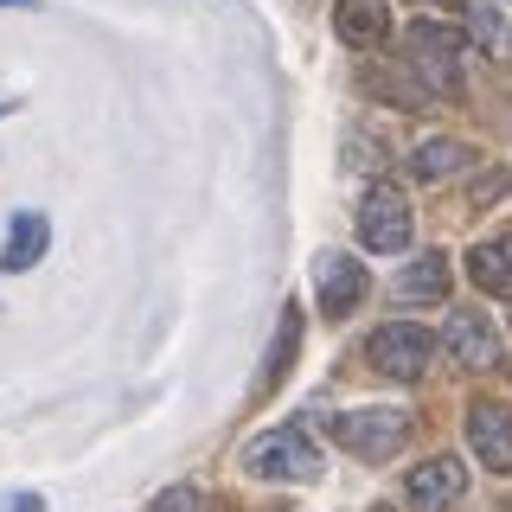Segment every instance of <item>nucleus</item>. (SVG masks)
<instances>
[{
  "instance_id": "1",
  "label": "nucleus",
  "mask_w": 512,
  "mask_h": 512,
  "mask_svg": "<svg viewBox=\"0 0 512 512\" xmlns=\"http://www.w3.org/2000/svg\"><path fill=\"white\" fill-rule=\"evenodd\" d=\"M461 52H468V39H461L455 26L416 20V26L404 32V64H410V77L423 84V96H442V103H455V96H461Z\"/></svg>"
},
{
  "instance_id": "2",
  "label": "nucleus",
  "mask_w": 512,
  "mask_h": 512,
  "mask_svg": "<svg viewBox=\"0 0 512 512\" xmlns=\"http://www.w3.org/2000/svg\"><path fill=\"white\" fill-rule=\"evenodd\" d=\"M333 436H340V448H352L359 461H391L397 448L410 442V410H397V404L346 410V416H333Z\"/></svg>"
},
{
  "instance_id": "3",
  "label": "nucleus",
  "mask_w": 512,
  "mask_h": 512,
  "mask_svg": "<svg viewBox=\"0 0 512 512\" xmlns=\"http://www.w3.org/2000/svg\"><path fill=\"white\" fill-rule=\"evenodd\" d=\"M244 468L256 480H320V448L301 429H269L244 448Z\"/></svg>"
},
{
  "instance_id": "4",
  "label": "nucleus",
  "mask_w": 512,
  "mask_h": 512,
  "mask_svg": "<svg viewBox=\"0 0 512 512\" xmlns=\"http://www.w3.org/2000/svg\"><path fill=\"white\" fill-rule=\"evenodd\" d=\"M429 352H436V340H429L423 327H410V320H397V327H378L372 340H365V359H372L384 378H404V384L429 372Z\"/></svg>"
},
{
  "instance_id": "5",
  "label": "nucleus",
  "mask_w": 512,
  "mask_h": 512,
  "mask_svg": "<svg viewBox=\"0 0 512 512\" xmlns=\"http://www.w3.org/2000/svg\"><path fill=\"white\" fill-rule=\"evenodd\" d=\"M314 288H320V314H327V320H346V314L365 301L372 276H365V263H359V256L320 250V256H314Z\"/></svg>"
},
{
  "instance_id": "6",
  "label": "nucleus",
  "mask_w": 512,
  "mask_h": 512,
  "mask_svg": "<svg viewBox=\"0 0 512 512\" xmlns=\"http://www.w3.org/2000/svg\"><path fill=\"white\" fill-rule=\"evenodd\" d=\"M359 237L372 250H404L410 244V205H404V192L397 186H372L365 192V205H359Z\"/></svg>"
},
{
  "instance_id": "7",
  "label": "nucleus",
  "mask_w": 512,
  "mask_h": 512,
  "mask_svg": "<svg viewBox=\"0 0 512 512\" xmlns=\"http://www.w3.org/2000/svg\"><path fill=\"white\" fill-rule=\"evenodd\" d=\"M468 442H474V461L493 474H512V410L493 404V397H480L468 404Z\"/></svg>"
},
{
  "instance_id": "8",
  "label": "nucleus",
  "mask_w": 512,
  "mask_h": 512,
  "mask_svg": "<svg viewBox=\"0 0 512 512\" xmlns=\"http://www.w3.org/2000/svg\"><path fill=\"white\" fill-rule=\"evenodd\" d=\"M461 493H468V468H461L455 455H436V461H423V468L404 474V500L416 512H442V506H455Z\"/></svg>"
},
{
  "instance_id": "9",
  "label": "nucleus",
  "mask_w": 512,
  "mask_h": 512,
  "mask_svg": "<svg viewBox=\"0 0 512 512\" xmlns=\"http://www.w3.org/2000/svg\"><path fill=\"white\" fill-rule=\"evenodd\" d=\"M442 346L455 352L468 372H487V365H500V333H493V320L480 314V308H455V314H448Z\"/></svg>"
},
{
  "instance_id": "10",
  "label": "nucleus",
  "mask_w": 512,
  "mask_h": 512,
  "mask_svg": "<svg viewBox=\"0 0 512 512\" xmlns=\"http://www.w3.org/2000/svg\"><path fill=\"white\" fill-rule=\"evenodd\" d=\"M340 39L346 45H359V52H378L384 39H391V7L384 0H340Z\"/></svg>"
},
{
  "instance_id": "11",
  "label": "nucleus",
  "mask_w": 512,
  "mask_h": 512,
  "mask_svg": "<svg viewBox=\"0 0 512 512\" xmlns=\"http://www.w3.org/2000/svg\"><path fill=\"white\" fill-rule=\"evenodd\" d=\"M45 244H52V224H45V212H20L7 224V244H0V269L7 276H20V269H32L45 256Z\"/></svg>"
},
{
  "instance_id": "12",
  "label": "nucleus",
  "mask_w": 512,
  "mask_h": 512,
  "mask_svg": "<svg viewBox=\"0 0 512 512\" xmlns=\"http://www.w3.org/2000/svg\"><path fill=\"white\" fill-rule=\"evenodd\" d=\"M468 160H474V148H468V141H455V135H436V141H423V148L410 154V173H416L423 186H436V180H448V173H461Z\"/></svg>"
},
{
  "instance_id": "13",
  "label": "nucleus",
  "mask_w": 512,
  "mask_h": 512,
  "mask_svg": "<svg viewBox=\"0 0 512 512\" xmlns=\"http://www.w3.org/2000/svg\"><path fill=\"white\" fill-rule=\"evenodd\" d=\"M468 276H474V288H487V295H512V237L480 244L468 256Z\"/></svg>"
},
{
  "instance_id": "14",
  "label": "nucleus",
  "mask_w": 512,
  "mask_h": 512,
  "mask_svg": "<svg viewBox=\"0 0 512 512\" xmlns=\"http://www.w3.org/2000/svg\"><path fill=\"white\" fill-rule=\"evenodd\" d=\"M397 295L404 301H442L448 295V263L442 256H416L404 276H397Z\"/></svg>"
},
{
  "instance_id": "15",
  "label": "nucleus",
  "mask_w": 512,
  "mask_h": 512,
  "mask_svg": "<svg viewBox=\"0 0 512 512\" xmlns=\"http://www.w3.org/2000/svg\"><path fill=\"white\" fill-rule=\"evenodd\" d=\"M295 340H301V314H295V308H282V333H276V352H269V365H263V391H276V384L288 378V359H295Z\"/></svg>"
},
{
  "instance_id": "16",
  "label": "nucleus",
  "mask_w": 512,
  "mask_h": 512,
  "mask_svg": "<svg viewBox=\"0 0 512 512\" xmlns=\"http://www.w3.org/2000/svg\"><path fill=\"white\" fill-rule=\"evenodd\" d=\"M154 512H212V500H205L199 487H167V493L154 500Z\"/></svg>"
},
{
  "instance_id": "17",
  "label": "nucleus",
  "mask_w": 512,
  "mask_h": 512,
  "mask_svg": "<svg viewBox=\"0 0 512 512\" xmlns=\"http://www.w3.org/2000/svg\"><path fill=\"white\" fill-rule=\"evenodd\" d=\"M500 192H506V167H487V173H480V180H474V192H468V205H474V212H487V205L500 199Z\"/></svg>"
},
{
  "instance_id": "18",
  "label": "nucleus",
  "mask_w": 512,
  "mask_h": 512,
  "mask_svg": "<svg viewBox=\"0 0 512 512\" xmlns=\"http://www.w3.org/2000/svg\"><path fill=\"white\" fill-rule=\"evenodd\" d=\"M0 7H32V0H0Z\"/></svg>"
},
{
  "instance_id": "19",
  "label": "nucleus",
  "mask_w": 512,
  "mask_h": 512,
  "mask_svg": "<svg viewBox=\"0 0 512 512\" xmlns=\"http://www.w3.org/2000/svg\"><path fill=\"white\" fill-rule=\"evenodd\" d=\"M442 7H468V0H442Z\"/></svg>"
},
{
  "instance_id": "20",
  "label": "nucleus",
  "mask_w": 512,
  "mask_h": 512,
  "mask_svg": "<svg viewBox=\"0 0 512 512\" xmlns=\"http://www.w3.org/2000/svg\"><path fill=\"white\" fill-rule=\"evenodd\" d=\"M372 512H397V506H372Z\"/></svg>"
}]
</instances>
